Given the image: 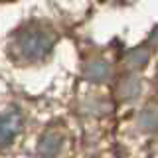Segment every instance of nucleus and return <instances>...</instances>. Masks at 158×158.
<instances>
[{
    "instance_id": "obj_1",
    "label": "nucleus",
    "mask_w": 158,
    "mask_h": 158,
    "mask_svg": "<svg viewBox=\"0 0 158 158\" xmlns=\"http://www.w3.org/2000/svg\"><path fill=\"white\" fill-rule=\"evenodd\" d=\"M18 52L28 59H42L49 53V49L53 46L52 36L40 32V30H30L24 32L22 36H18Z\"/></svg>"
},
{
    "instance_id": "obj_2",
    "label": "nucleus",
    "mask_w": 158,
    "mask_h": 158,
    "mask_svg": "<svg viewBox=\"0 0 158 158\" xmlns=\"http://www.w3.org/2000/svg\"><path fill=\"white\" fill-rule=\"evenodd\" d=\"M22 127V115L20 111L0 113V146H6L14 140Z\"/></svg>"
},
{
    "instance_id": "obj_3",
    "label": "nucleus",
    "mask_w": 158,
    "mask_h": 158,
    "mask_svg": "<svg viewBox=\"0 0 158 158\" xmlns=\"http://www.w3.org/2000/svg\"><path fill=\"white\" fill-rule=\"evenodd\" d=\"M61 148V135L56 131H48L46 135L40 138V144H38V152L44 156H53L59 152Z\"/></svg>"
},
{
    "instance_id": "obj_4",
    "label": "nucleus",
    "mask_w": 158,
    "mask_h": 158,
    "mask_svg": "<svg viewBox=\"0 0 158 158\" xmlns=\"http://www.w3.org/2000/svg\"><path fill=\"white\" fill-rule=\"evenodd\" d=\"M85 77L95 83L105 81V79L111 77V65L107 61H103V59H95V61H91L85 67Z\"/></svg>"
},
{
    "instance_id": "obj_5",
    "label": "nucleus",
    "mask_w": 158,
    "mask_h": 158,
    "mask_svg": "<svg viewBox=\"0 0 158 158\" xmlns=\"http://www.w3.org/2000/svg\"><path fill=\"white\" fill-rule=\"evenodd\" d=\"M138 127L142 131H158V107L148 105L142 109V113L138 115Z\"/></svg>"
},
{
    "instance_id": "obj_6",
    "label": "nucleus",
    "mask_w": 158,
    "mask_h": 158,
    "mask_svg": "<svg viewBox=\"0 0 158 158\" xmlns=\"http://www.w3.org/2000/svg\"><path fill=\"white\" fill-rule=\"evenodd\" d=\"M118 93H121V97L127 99V101H132V99H136L138 93H140V81H138V77H135V75L125 77V79L121 81Z\"/></svg>"
},
{
    "instance_id": "obj_7",
    "label": "nucleus",
    "mask_w": 158,
    "mask_h": 158,
    "mask_svg": "<svg viewBox=\"0 0 158 158\" xmlns=\"http://www.w3.org/2000/svg\"><path fill=\"white\" fill-rule=\"evenodd\" d=\"M148 57H150V53H148L146 48H136L132 49V52H128L127 56V65L131 67H142L148 63Z\"/></svg>"
},
{
    "instance_id": "obj_8",
    "label": "nucleus",
    "mask_w": 158,
    "mask_h": 158,
    "mask_svg": "<svg viewBox=\"0 0 158 158\" xmlns=\"http://www.w3.org/2000/svg\"><path fill=\"white\" fill-rule=\"evenodd\" d=\"M150 44H152L154 48H158V26L154 28V32L150 34Z\"/></svg>"
}]
</instances>
